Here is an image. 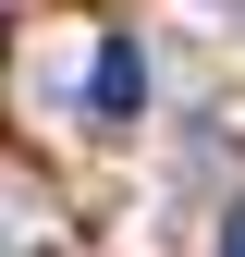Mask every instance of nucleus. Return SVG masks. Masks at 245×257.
<instances>
[{
  "label": "nucleus",
  "instance_id": "f257e3e1",
  "mask_svg": "<svg viewBox=\"0 0 245 257\" xmlns=\"http://www.w3.org/2000/svg\"><path fill=\"white\" fill-rule=\"evenodd\" d=\"M86 110H98V122H135V110H147V49H135V37H98V61H86Z\"/></svg>",
  "mask_w": 245,
  "mask_h": 257
},
{
  "label": "nucleus",
  "instance_id": "f03ea898",
  "mask_svg": "<svg viewBox=\"0 0 245 257\" xmlns=\"http://www.w3.org/2000/svg\"><path fill=\"white\" fill-rule=\"evenodd\" d=\"M221 257H245V196H233V208H221Z\"/></svg>",
  "mask_w": 245,
  "mask_h": 257
},
{
  "label": "nucleus",
  "instance_id": "7ed1b4c3",
  "mask_svg": "<svg viewBox=\"0 0 245 257\" xmlns=\"http://www.w3.org/2000/svg\"><path fill=\"white\" fill-rule=\"evenodd\" d=\"M0 74H13V37H0Z\"/></svg>",
  "mask_w": 245,
  "mask_h": 257
}]
</instances>
